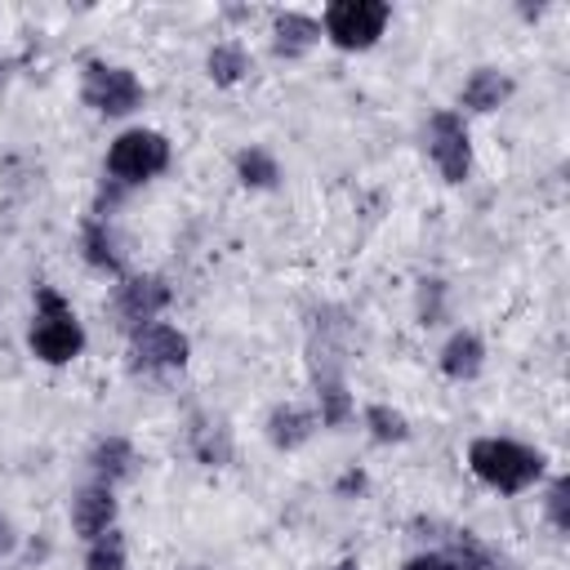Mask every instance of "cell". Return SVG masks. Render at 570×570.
<instances>
[{
	"instance_id": "cell-1",
	"label": "cell",
	"mask_w": 570,
	"mask_h": 570,
	"mask_svg": "<svg viewBox=\"0 0 570 570\" xmlns=\"http://www.w3.org/2000/svg\"><path fill=\"white\" fill-rule=\"evenodd\" d=\"M468 463H472V472H476L485 485H494L499 494H521L525 485H534V481L543 476V454L530 450V445H521V441H503V436H481V441H472Z\"/></svg>"
},
{
	"instance_id": "cell-2",
	"label": "cell",
	"mask_w": 570,
	"mask_h": 570,
	"mask_svg": "<svg viewBox=\"0 0 570 570\" xmlns=\"http://www.w3.org/2000/svg\"><path fill=\"white\" fill-rule=\"evenodd\" d=\"M31 352L49 365H67L71 356H80L85 347V330L76 321V312L53 294V289H36V321L27 334Z\"/></svg>"
},
{
	"instance_id": "cell-3",
	"label": "cell",
	"mask_w": 570,
	"mask_h": 570,
	"mask_svg": "<svg viewBox=\"0 0 570 570\" xmlns=\"http://www.w3.org/2000/svg\"><path fill=\"white\" fill-rule=\"evenodd\" d=\"M387 18L392 9L383 0H334L325 9V36L338 49H370L383 36Z\"/></svg>"
},
{
	"instance_id": "cell-4",
	"label": "cell",
	"mask_w": 570,
	"mask_h": 570,
	"mask_svg": "<svg viewBox=\"0 0 570 570\" xmlns=\"http://www.w3.org/2000/svg\"><path fill=\"white\" fill-rule=\"evenodd\" d=\"M169 165V142L156 129H129L107 151V174L116 183H142Z\"/></svg>"
},
{
	"instance_id": "cell-5",
	"label": "cell",
	"mask_w": 570,
	"mask_h": 570,
	"mask_svg": "<svg viewBox=\"0 0 570 570\" xmlns=\"http://www.w3.org/2000/svg\"><path fill=\"white\" fill-rule=\"evenodd\" d=\"M85 102L102 116H125L142 102V85L129 67H107V62H89L85 67Z\"/></svg>"
},
{
	"instance_id": "cell-6",
	"label": "cell",
	"mask_w": 570,
	"mask_h": 570,
	"mask_svg": "<svg viewBox=\"0 0 570 570\" xmlns=\"http://www.w3.org/2000/svg\"><path fill=\"white\" fill-rule=\"evenodd\" d=\"M428 147H432V160L445 174V183H463L468 178V169H472V142H468V129H463V120L454 111H436L432 116Z\"/></svg>"
},
{
	"instance_id": "cell-7",
	"label": "cell",
	"mask_w": 570,
	"mask_h": 570,
	"mask_svg": "<svg viewBox=\"0 0 570 570\" xmlns=\"http://www.w3.org/2000/svg\"><path fill=\"white\" fill-rule=\"evenodd\" d=\"M187 352H191V343L174 325H156L151 321V325L134 330V365L138 370H183Z\"/></svg>"
},
{
	"instance_id": "cell-8",
	"label": "cell",
	"mask_w": 570,
	"mask_h": 570,
	"mask_svg": "<svg viewBox=\"0 0 570 570\" xmlns=\"http://www.w3.org/2000/svg\"><path fill=\"white\" fill-rule=\"evenodd\" d=\"M165 307H169V285H165L160 276H134V281H125V285H120L116 312H120V321H125V325L142 330V325H151Z\"/></svg>"
},
{
	"instance_id": "cell-9",
	"label": "cell",
	"mask_w": 570,
	"mask_h": 570,
	"mask_svg": "<svg viewBox=\"0 0 570 570\" xmlns=\"http://www.w3.org/2000/svg\"><path fill=\"white\" fill-rule=\"evenodd\" d=\"M111 521H116V499H111V485H85L80 494H76V508H71V525H76V534H89V539H98L102 530H111Z\"/></svg>"
},
{
	"instance_id": "cell-10",
	"label": "cell",
	"mask_w": 570,
	"mask_h": 570,
	"mask_svg": "<svg viewBox=\"0 0 570 570\" xmlns=\"http://www.w3.org/2000/svg\"><path fill=\"white\" fill-rule=\"evenodd\" d=\"M272 45H276V53H285V58H298V53H307L316 40H321V22L316 18H307V13H276V22H272Z\"/></svg>"
},
{
	"instance_id": "cell-11",
	"label": "cell",
	"mask_w": 570,
	"mask_h": 570,
	"mask_svg": "<svg viewBox=\"0 0 570 570\" xmlns=\"http://www.w3.org/2000/svg\"><path fill=\"white\" fill-rule=\"evenodd\" d=\"M312 432H316V419L307 410H298V405H276L267 414V441L276 450H298Z\"/></svg>"
},
{
	"instance_id": "cell-12",
	"label": "cell",
	"mask_w": 570,
	"mask_h": 570,
	"mask_svg": "<svg viewBox=\"0 0 570 570\" xmlns=\"http://www.w3.org/2000/svg\"><path fill=\"white\" fill-rule=\"evenodd\" d=\"M508 94H512V80H508L499 67H476V71L468 76V85H463V107H472V111H494Z\"/></svg>"
},
{
	"instance_id": "cell-13",
	"label": "cell",
	"mask_w": 570,
	"mask_h": 570,
	"mask_svg": "<svg viewBox=\"0 0 570 570\" xmlns=\"http://www.w3.org/2000/svg\"><path fill=\"white\" fill-rule=\"evenodd\" d=\"M94 472H98V481L102 485H111V481H125V476H134V463H138V454H134V445L125 441V436H107V441H98L94 445Z\"/></svg>"
},
{
	"instance_id": "cell-14",
	"label": "cell",
	"mask_w": 570,
	"mask_h": 570,
	"mask_svg": "<svg viewBox=\"0 0 570 570\" xmlns=\"http://www.w3.org/2000/svg\"><path fill=\"white\" fill-rule=\"evenodd\" d=\"M481 361H485V347L476 334H454L445 347H441V370L450 379H476L481 374Z\"/></svg>"
},
{
	"instance_id": "cell-15",
	"label": "cell",
	"mask_w": 570,
	"mask_h": 570,
	"mask_svg": "<svg viewBox=\"0 0 570 570\" xmlns=\"http://www.w3.org/2000/svg\"><path fill=\"white\" fill-rule=\"evenodd\" d=\"M316 396H321V423L325 428H343L352 419V396H347V387H343L338 374L316 379Z\"/></svg>"
},
{
	"instance_id": "cell-16",
	"label": "cell",
	"mask_w": 570,
	"mask_h": 570,
	"mask_svg": "<svg viewBox=\"0 0 570 570\" xmlns=\"http://www.w3.org/2000/svg\"><path fill=\"white\" fill-rule=\"evenodd\" d=\"M205 67H209V80L214 85H236L249 71V53L240 45H214L209 58H205Z\"/></svg>"
},
{
	"instance_id": "cell-17",
	"label": "cell",
	"mask_w": 570,
	"mask_h": 570,
	"mask_svg": "<svg viewBox=\"0 0 570 570\" xmlns=\"http://www.w3.org/2000/svg\"><path fill=\"white\" fill-rule=\"evenodd\" d=\"M236 174H240L245 187H276V183H281V165H276L263 147H245V151L236 156Z\"/></svg>"
},
{
	"instance_id": "cell-18",
	"label": "cell",
	"mask_w": 570,
	"mask_h": 570,
	"mask_svg": "<svg viewBox=\"0 0 570 570\" xmlns=\"http://www.w3.org/2000/svg\"><path fill=\"white\" fill-rule=\"evenodd\" d=\"M85 258L94 267H107V272H120V254H116V240L102 223H85Z\"/></svg>"
},
{
	"instance_id": "cell-19",
	"label": "cell",
	"mask_w": 570,
	"mask_h": 570,
	"mask_svg": "<svg viewBox=\"0 0 570 570\" xmlns=\"http://www.w3.org/2000/svg\"><path fill=\"white\" fill-rule=\"evenodd\" d=\"M85 570H125V539H120L116 530H102V534L89 543Z\"/></svg>"
},
{
	"instance_id": "cell-20",
	"label": "cell",
	"mask_w": 570,
	"mask_h": 570,
	"mask_svg": "<svg viewBox=\"0 0 570 570\" xmlns=\"http://www.w3.org/2000/svg\"><path fill=\"white\" fill-rule=\"evenodd\" d=\"M365 423H370L374 441H405V436H410L405 414H396V410H387V405H370V410H365Z\"/></svg>"
},
{
	"instance_id": "cell-21",
	"label": "cell",
	"mask_w": 570,
	"mask_h": 570,
	"mask_svg": "<svg viewBox=\"0 0 570 570\" xmlns=\"http://www.w3.org/2000/svg\"><path fill=\"white\" fill-rule=\"evenodd\" d=\"M191 445H196V454H200V463H227V428H209V423H200L196 432H191Z\"/></svg>"
},
{
	"instance_id": "cell-22",
	"label": "cell",
	"mask_w": 570,
	"mask_h": 570,
	"mask_svg": "<svg viewBox=\"0 0 570 570\" xmlns=\"http://www.w3.org/2000/svg\"><path fill=\"white\" fill-rule=\"evenodd\" d=\"M548 521L552 530H570V476H557L552 490H548Z\"/></svg>"
},
{
	"instance_id": "cell-23",
	"label": "cell",
	"mask_w": 570,
	"mask_h": 570,
	"mask_svg": "<svg viewBox=\"0 0 570 570\" xmlns=\"http://www.w3.org/2000/svg\"><path fill=\"white\" fill-rule=\"evenodd\" d=\"M405 570H459L450 557H441V552H428V557H414V561H405Z\"/></svg>"
},
{
	"instance_id": "cell-24",
	"label": "cell",
	"mask_w": 570,
	"mask_h": 570,
	"mask_svg": "<svg viewBox=\"0 0 570 570\" xmlns=\"http://www.w3.org/2000/svg\"><path fill=\"white\" fill-rule=\"evenodd\" d=\"M4 552H13V525L0 517V557H4Z\"/></svg>"
},
{
	"instance_id": "cell-25",
	"label": "cell",
	"mask_w": 570,
	"mask_h": 570,
	"mask_svg": "<svg viewBox=\"0 0 570 570\" xmlns=\"http://www.w3.org/2000/svg\"><path fill=\"white\" fill-rule=\"evenodd\" d=\"M334 570H361V566H356V561H338Z\"/></svg>"
}]
</instances>
